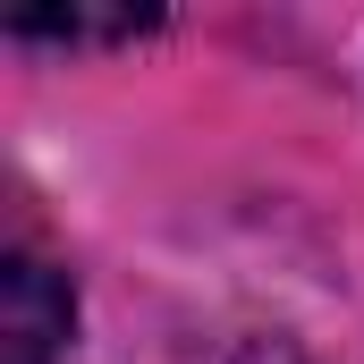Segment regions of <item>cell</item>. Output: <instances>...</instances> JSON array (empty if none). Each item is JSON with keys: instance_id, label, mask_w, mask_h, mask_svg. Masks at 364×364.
Returning <instances> with one entry per match:
<instances>
[{"instance_id": "obj_2", "label": "cell", "mask_w": 364, "mask_h": 364, "mask_svg": "<svg viewBox=\"0 0 364 364\" xmlns=\"http://www.w3.org/2000/svg\"><path fill=\"white\" fill-rule=\"evenodd\" d=\"M144 26H161L153 9H110V17H93V9H68V17H17L9 34H26V43H110V34H144Z\"/></svg>"}, {"instance_id": "obj_1", "label": "cell", "mask_w": 364, "mask_h": 364, "mask_svg": "<svg viewBox=\"0 0 364 364\" xmlns=\"http://www.w3.org/2000/svg\"><path fill=\"white\" fill-rule=\"evenodd\" d=\"M0 348H9V364H51L60 348H68V331H77V288H68V272H51L43 255H9L0 263Z\"/></svg>"}, {"instance_id": "obj_3", "label": "cell", "mask_w": 364, "mask_h": 364, "mask_svg": "<svg viewBox=\"0 0 364 364\" xmlns=\"http://www.w3.org/2000/svg\"><path fill=\"white\" fill-rule=\"evenodd\" d=\"M237 364H305V348H288V339H246Z\"/></svg>"}]
</instances>
